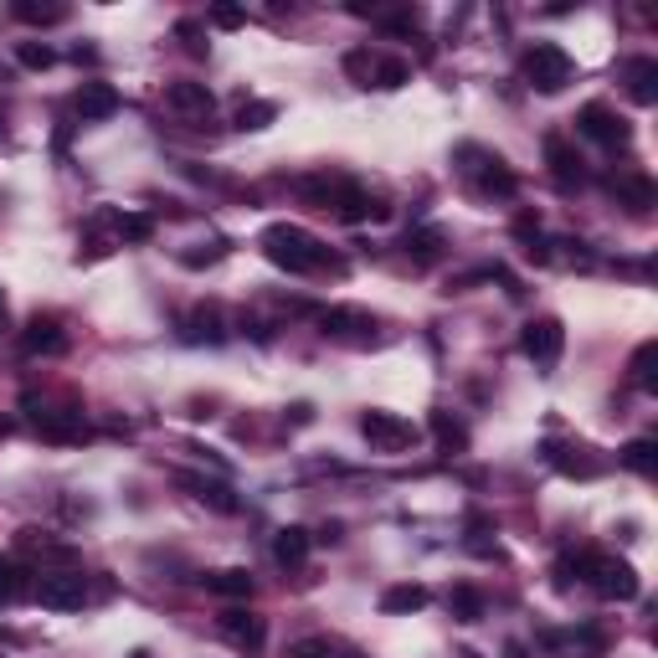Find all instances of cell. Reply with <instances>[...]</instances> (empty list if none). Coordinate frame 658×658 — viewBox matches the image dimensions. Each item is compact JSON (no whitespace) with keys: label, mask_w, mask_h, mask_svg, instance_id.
<instances>
[{"label":"cell","mask_w":658,"mask_h":658,"mask_svg":"<svg viewBox=\"0 0 658 658\" xmlns=\"http://www.w3.org/2000/svg\"><path fill=\"white\" fill-rule=\"evenodd\" d=\"M258 242H263V252H268V263L283 268V273H294V278H309V273H324V268H329V247H324L314 232L294 227V222L263 227Z\"/></svg>","instance_id":"6da1fadb"},{"label":"cell","mask_w":658,"mask_h":658,"mask_svg":"<svg viewBox=\"0 0 658 658\" xmlns=\"http://www.w3.org/2000/svg\"><path fill=\"white\" fill-rule=\"evenodd\" d=\"M556 571H561V576H556L561 587L571 581V571H576V576H587L607 602H633V597L643 592V581H638V571H633L628 561H617V556H597V551H576V556H566Z\"/></svg>","instance_id":"7a4b0ae2"},{"label":"cell","mask_w":658,"mask_h":658,"mask_svg":"<svg viewBox=\"0 0 658 658\" xmlns=\"http://www.w3.org/2000/svg\"><path fill=\"white\" fill-rule=\"evenodd\" d=\"M458 160H463V175L473 180V191H479V196H515L520 191V175L504 165V155L479 150V144H463Z\"/></svg>","instance_id":"3957f363"},{"label":"cell","mask_w":658,"mask_h":658,"mask_svg":"<svg viewBox=\"0 0 658 658\" xmlns=\"http://www.w3.org/2000/svg\"><path fill=\"white\" fill-rule=\"evenodd\" d=\"M571 57H566V47H556V42H535L530 52H525V83L535 88V93H561L566 83H571Z\"/></svg>","instance_id":"277c9868"},{"label":"cell","mask_w":658,"mask_h":658,"mask_svg":"<svg viewBox=\"0 0 658 658\" xmlns=\"http://www.w3.org/2000/svg\"><path fill=\"white\" fill-rule=\"evenodd\" d=\"M360 437H365L376 453H407V448L417 443V427L401 417V412L371 407V412H360Z\"/></svg>","instance_id":"5b68a950"},{"label":"cell","mask_w":658,"mask_h":658,"mask_svg":"<svg viewBox=\"0 0 658 658\" xmlns=\"http://www.w3.org/2000/svg\"><path fill=\"white\" fill-rule=\"evenodd\" d=\"M520 350H525V360H535V371H556V360H561V350H566V324L551 319V314L530 319V324L520 329Z\"/></svg>","instance_id":"8992f818"},{"label":"cell","mask_w":658,"mask_h":658,"mask_svg":"<svg viewBox=\"0 0 658 658\" xmlns=\"http://www.w3.org/2000/svg\"><path fill=\"white\" fill-rule=\"evenodd\" d=\"M31 597L42 607H52V612H78L88 602V576L83 571H42Z\"/></svg>","instance_id":"52a82bcc"},{"label":"cell","mask_w":658,"mask_h":658,"mask_svg":"<svg viewBox=\"0 0 658 658\" xmlns=\"http://www.w3.org/2000/svg\"><path fill=\"white\" fill-rule=\"evenodd\" d=\"M576 134H587L592 144H602V150H617V144L633 139L628 119H617L607 103H587V108H581V114H576Z\"/></svg>","instance_id":"ba28073f"},{"label":"cell","mask_w":658,"mask_h":658,"mask_svg":"<svg viewBox=\"0 0 658 658\" xmlns=\"http://www.w3.org/2000/svg\"><path fill=\"white\" fill-rule=\"evenodd\" d=\"M222 638L237 648V653H247V658H258L263 648H268V617H258V612H242V607H232V612H222Z\"/></svg>","instance_id":"9c48e42d"},{"label":"cell","mask_w":658,"mask_h":658,"mask_svg":"<svg viewBox=\"0 0 658 658\" xmlns=\"http://www.w3.org/2000/svg\"><path fill=\"white\" fill-rule=\"evenodd\" d=\"M545 165H551L561 191H576L581 180H587V160L576 155V144L566 134H545Z\"/></svg>","instance_id":"30bf717a"},{"label":"cell","mask_w":658,"mask_h":658,"mask_svg":"<svg viewBox=\"0 0 658 658\" xmlns=\"http://www.w3.org/2000/svg\"><path fill=\"white\" fill-rule=\"evenodd\" d=\"M319 329L329 340H350V345H371V329L376 319L360 314V309H319Z\"/></svg>","instance_id":"8fae6325"},{"label":"cell","mask_w":658,"mask_h":658,"mask_svg":"<svg viewBox=\"0 0 658 658\" xmlns=\"http://www.w3.org/2000/svg\"><path fill=\"white\" fill-rule=\"evenodd\" d=\"M72 108H78L83 124L114 119V114H119V88H114V83H83L78 93H72Z\"/></svg>","instance_id":"7c38bea8"},{"label":"cell","mask_w":658,"mask_h":658,"mask_svg":"<svg viewBox=\"0 0 658 658\" xmlns=\"http://www.w3.org/2000/svg\"><path fill=\"white\" fill-rule=\"evenodd\" d=\"M211 88L206 83H191V78H180V83H165V108L170 114H186V119H206L211 114Z\"/></svg>","instance_id":"4fadbf2b"},{"label":"cell","mask_w":658,"mask_h":658,"mask_svg":"<svg viewBox=\"0 0 658 658\" xmlns=\"http://www.w3.org/2000/svg\"><path fill=\"white\" fill-rule=\"evenodd\" d=\"M180 340H186V345H222V340H227V329H222V309H216V304L191 309L186 319H180Z\"/></svg>","instance_id":"5bb4252c"},{"label":"cell","mask_w":658,"mask_h":658,"mask_svg":"<svg viewBox=\"0 0 658 658\" xmlns=\"http://www.w3.org/2000/svg\"><path fill=\"white\" fill-rule=\"evenodd\" d=\"M180 489H191L201 504H211L216 515H237V494H232V484H222V479H201V473H180Z\"/></svg>","instance_id":"9a60e30c"},{"label":"cell","mask_w":658,"mask_h":658,"mask_svg":"<svg viewBox=\"0 0 658 658\" xmlns=\"http://www.w3.org/2000/svg\"><path fill=\"white\" fill-rule=\"evenodd\" d=\"M21 350L26 355H62L67 350V335H62V324L57 319H42L36 314L26 329H21Z\"/></svg>","instance_id":"2e32d148"},{"label":"cell","mask_w":658,"mask_h":658,"mask_svg":"<svg viewBox=\"0 0 658 658\" xmlns=\"http://www.w3.org/2000/svg\"><path fill=\"white\" fill-rule=\"evenodd\" d=\"M335 211L345 216V222H381V216H386V201H376L365 186H350V180H345V186H340V201H335Z\"/></svg>","instance_id":"e0dca14e"},{"label":"cell","mask_w":658,"mask_h":658,"mask_svg":"<svg viewBox=\"0 0 658 658\" xmlns=\"http://www.w3.org/2000/svg\"><path fill=\"white\" fill-rule=\"evenodd\" d=\"M36 432L47 443H83L88 422H83V412H36Z\"/></svg>","instance_id":"ac0fdd59"},{"label":"cell","mask_w":658,"mask_h":658,"mask_svg":"<svg viewBox=\"0 0 658 658\" xmlns=\"http://www.w3.org/2000/svg\"><path fill=\"white\" fill-rule=\"evenodd\" d=\"M201 587H206L211 597H232V602H247V597H252V571H242V566H227V571H206V576H201Z\"/></svg>","instance_id":"d6986e66"},{"label":"cell","mask_w":658,"mask_h":658,"mask_svg":"<svg viewBox=\"0 0 658 658\" xmlns=\"http://www.w3.org/2000/svg\"><path fill=\"white\" fill-rule=\"evenodd\" d=\"M623 78H628V93H633V103H658V62L653 57H633L628 67H623Z\"/></svg>","instance_id":"ffe728a7"},{"label":"cell","mask_w":658,"mask_h":658,"mask_svg":"<svg viewBox=\"0 0 658 658\" xmlns=\"http://www.w3.org/2000/svg\"><path fill=\"white\" fill-rule=\"evenodd\" d=\"M309 545H314V535H309L304 525H283V530L273 535V561H278V566H304Z\"/></svg>","instance_id":"44dd1931"},{"label":"cell","mask_w":658,"mask_h":658,"mask_svg":"<svg viewBox=\"0 0 658 658\" xmlns=\"http://www.w3.org/2000/svg\"><path fill=\"white\" fill-rule=\"evenodd\" d=\"M427 427H432L437 443H443V453H463V448H468V427H463L453 412H443V407L427 412Z\"/></svg>","instance_id":"7402d4cb"},{"label":"cell","mask_w":658,"mask_h":658,"mask_svg":"<svg viewBox=\"0 0 658 658\" xmlns=\"http://www.w3.org/2000/svg\"><path fill=\"white\" fill-rule=\"evenodd\" d=\"M427 607V587H417V581H401V587H386L381 592V612L401 617V612H422Z\"/></svg>","instance_id":"603a6c76"},{"label":"cell","mask_w":658,"mask_h":658,"mask_svg":"<svg viewBox=\"0 0 658 658\" xmlns=\"http://www.w3.org/2000/svg\"><path fill=\"white\" fill-rule=\"evenodd\" d=\"M11 16L26 26H57V21H67V6H57V0H16Z\"/></svg>","instance_id":"cb8c5ba5"},{"label":"cell","mask_w":658,"mask_h":658,"mask_svg":"<svg viewBox=\"0 0 658 658\" xmlns=\"http://www.w3.org/2000/svg\"><path fill=\"white\" fill-rule=\"evenodd\" d=\"M617 463L643 473V479H653V473H658V443H653V437H633V443L617 453Z\"/></svg>","instance_id":"d4e9b609"},{"label":"cell","mask_w":658,"mask_h":658,"mask_svg":"<svg viewBox=\"0 0 658 658\" xmlns=\"http://www.w3.org/2000/svg\"><path fill=\"white\" fill-rule=\"evenodd\" d=\"M103 222H114V232L124 242H150L155 237V216H144V211H108Z\"/></svg>","instance_id":"484cf974"},{"label":"cell","mask_w":658,"mask_h":658,"mask_svg":"<svg viewBox=\"0 0 658 658\" xmlns=\"http://www.w3.org/2000/svg\"><path fill=\"white\" fill-rule=\"evenodd\" d=\"M612 191L623 196L628 211H638V216L653 206V180H648V175H612Z\"/></svg>","instance_id":"4316f807"},{"label":"cell","mask_w":658,"mask_h":658,"mask_svg":"<svg viewBox=\"0 0 658 658\" xmlns=\"http://www.w3.org/2000/svg\"><path fill=\"white\" fill-rule=\"evenodd\" d=\"M31 571L26 566H16L11 556H0V602H21V597H31Z\"/></svg>","instance_id":"83f0119b"},{"label":"cell","mask_w":658,"mask_h":658,"mask_svg":"<svg viewBox=\"0 0 658 658\" xmlns=\"http://www.w3.org/2000/svg\"><path fill=\"white\" fill-rule=\"evenodd\" d=\"M448 612L458 617V623H479L484 617V592L479 587H453L448 592Z\"/></svg>","instance_id":"f1b7e54d"},{"label":"cell","mask_w":658,"mask_h":658,"mask_svg":"<svg viewBox=\"0 0 658 658\" xmlns=\"http://www.w3.org/2000/svg\"><path fill=\"white\" fill-rule=\"evenodd\" d=\"M273 119H278V103H268V98H252V103L237 108V129H242V134H258V129H268Z\"/></svg>","instance_id":"f546056e"},{"label":"cell","mask_w":658,"mask_h":658,"mask_svg":"<svg viewBox=\"0 0 658 658\" xmlns=\"http://www.w3.org/2000/svg\"><path fill=\"white\" fill-rule=\"evenodd\" d=\"M653 365H658V340H643L638 355H633V386L638 391H658V371H653Z\"/></svg>","instance_id":"4dcf8cb0"},{"label":"cell","mask_w":658,"mask_h":658,"mask_svg":"<svg viewBox=\"0 0 658 658\" xmlns=\"http://www.w3.org/2000/svg\"><path fill=\"white\" fill-rule=\"evenodd\" d=\"M407 252H412L417 263H437V258H443V232H437V227L407 232Z\"/></svg>","instance_id":"1f68e13d"},{"label":"cell","mask_w":658,"mask_h":658,"mask_svg":"<svg viewBox=\"0 0 658 658\" xmlns=\"http://www.w3.org/2000/svg\"><path fill=\"white\" fill-rule=\"evenodd\" d=\"M376 88H401V83H412V62H401V57H376Z\"/></svg>","instance_id":"d6a6232c"},{"label":"cell","mask_w":658,"mask_h":658,"mask_svg":"<svg viewBox=\"0 0 658 658\" xmlns=\"http://www.w3.org/2000/svg\"><path fill=\"white\" fill-rule=\"evenodd\" d=\"M16 62L31 67V72H47V67H57V52H52L47 42H21V47H16Z\"/></svg>","instance_id":"836d02e7"},{"label":"cell","mask_w":658,"mask_h":658,"mask_svg":"<svg viewBox=\"0 0 658 658\" xmlns=\"http://www.w3.org/2000/svg\"><path fill=\"white\" fill-rule=\"evenodd\" d=\"M222 258H227V242H222V237L201 242L196 252H180V263H186V268H211V263H222Z\"/></svg>","instance_id":"e575fe53"},{"label":"cell","mask_w":658,"mask_h":658,"mask_svg":"<svg viewBox=\"0 0 658 658\" xmlns=\"http://www.w3.org/2000/svg\"><path fill=\"white\" fill-rule=\"evenodd\" d=\"M206 26L237 31V26H247V11H242V6H211V11H206Z\"/></svg>","instance_id":"d590c367"},{"label":"cell","mask_w":658,"mask_h":658,"mask_svg":"<svg viewBox=\"0 0 658 658\" xmlns=\"http://www.w3.org/2000/svg\"><path fill=\"white\" fill-rule=\"evenodd\" d=\"M345 72H350L360 88H371V78H376V57H371V52H350V57H345Z\"/></svg>","instance_id":"8d00e7d4"},{"label":"cell","mask_w":658,"mask_h":658,"mask_svg":"<svg viewBox=\"0 0 658 658\" xmlns=\"http://www.w3.org/2000/svg\"><path fill=\"white\" fill-rule=\"evenodd\" d=\"M175 36L186 42V52H191V57H206V42H201V36H206V26H201V21H191V16H186V21L175 26Z\"/></svg>","instance_id":"74e56055"},{"label":"cell","mask_w":658,"mask_h":658,"mask_svg":"<svg viewBox=\"0 0 658 658\" xmlns=\"http://www.w3.org/2000/svg\"><path fill=\"white\" fill-rule=\"evenodd\" d=\"M381 21H386V31H396V36H412V31L422 26L417 11H391V16H381Z\"/></svg>","instance_id":"f35d334b"},{"label":"cell","mask_w":658,"mask_h":658,"mask_svg":"<svg viewBox=\"0 0 658 658\" xmlns=\"http://www.w3.org/2000/svg\"><path fill=\"white\" fill-rule=\"evenodd\" d=\"M288 658H335V648H329L324 638H304V643L288 648Z\"/></svg>","instance_id":"ab89813d"},{"label":"cell","mask_w":658,"mask_h":658,"mask_svg":"<svg viewBox=\"0 0 658 658\" xmlns=\"http://www.w3.org/2000/svg\"><path fill=\"white\" fill-rule=\"evenodd\" d=\"M294 422H299V427L314 422V407H309V401H299V407H294Z\"/></svg>","instance_id":"60d3db41"},{"label":"cell","mask_w":658,"mask_h":658,"mask_svg":"<svg viewBox=\"0 0 658 658\" xmlns=\"http://www.w3.org/2000/svg\"><path fill=\"white\" fill-rule=\"evenodd\" d=\"M11 329V309H6V294H0V335Z\"/></svg>","instance_id":"b9f144b4"},{"label":"cell","mask_w":658,"mask_h":658,"mask_svg":"<svg viewBox=\"0 0 658 658\" xmlns=\"http://www.w3.org/2000/svg\"><path fill=\"white\" fill-rule=\"evenodd\" d=\"M0 643H11V633H6V628H0Z\"/></svg>","instance_id":"7bdbcfd3"},{"label":"cell","mask_w":658,"mask_h":658,"mask_svg":"<svg viewBox=\"0 0 658 658\" xmlns=\"http://www.w3.org/2000/svg\"><path fill=\"white\" fill-rule=\"evenodd\" d=\"M0 139H6V119H0Z\"/></svg>","instance_id":"ee69618b"}]
</instances>
